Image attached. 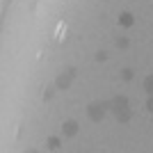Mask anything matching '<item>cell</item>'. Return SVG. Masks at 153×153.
<instances>
[{
  "label": "cell",
  "instance_id": "8",
  "mask_svg": "<svg viewBox=\"0 0 153 153\" xmlns=\"http://www.w3.org/2000/svg\"><path fill=\"white\" fill-rule=\"evenodd\" d=\"M59 144H62L59 137H48V146H51V149H59Z\"/></svg>",
  "mask_w": 153,
  "mask_h": 153
},
{
  "label": "cell",
  "instance_id": "5",
  "mask_svg": "<svg viewBox=\"0 0 153 153\" xmlns=\"http://www.w3.org/2000/svg\"><path fill=\"white\" fill-rule=\"evenodd\" d=\"M114 114H117V121H119V123H128V121H130V117H133V112H130V108H126V110L114 112Z\"/></svg>",
  "mask_w": 153,
  "mask_h": 153
},
{
  "label": "cell",
  "instance_id": "11",
  "mask_svg": "<svg viewBox=\"0 0 153 153\" xmlns=\"http://www.w3.org/2000/svg\"><path fill=\"white\" fill-rule=\"evenodd\" d=\"M121 78H123V80H133V71H130V69H123L121 71Z\"/></svg>",
  "mask_w": 153,
  "mask_h": 153
},
{
  "label": "cell",
  "instance_id": "1",
  "mask_svg": "<svg viewBox=\"0 0 153 153\" xmlns=\"http://www.w3.org/2000/svg\"><path fill=\"white\" fill-rule=\"evenodd\" d=\"M108 110H110V103L108 101H101V103H91L89 108H87V114H89L91 121H103L105 119V114H108Z\"/></svg>",
  "mask_w": 153,
  "mask_h": 153
},
{
  "label": "cell",
  "instance_id": "7",
  "mask_svg": "<svg viewBox=\"0 0 153 153\" xmlns=\"http://www.w3.org/2000/svg\"><path fill=\"white\" fill-rule=\"evenodd\" d=\"M144 89H146L149 94H153V76H146V78H144Z\"/></svg>",
  "mask_w": 153,
  "mask_h": 153
},
{
  "label": "cell",
  "instance_id": "9",
  "mask_svg": "<svg viewBox=\"0 0 153 153\" xmlns=\"http://www.w3.org/2000/svg\"><path fill=\"white\" fill-rule=\"evenodd\" d=\"M128 44H130L128 37H117V46H119V48H128Z\"/></svg>",
  "mask_w": 153,
  "mask_h": 153
},
{
  "label": "cell",
  "instance_id": "10",
  "mask_svg": "<svg viewBox=\"0 0 153 153\" xmlns=\"http://www.w3.org/2000/svg\"><path fill=\"white\" fill-rule=\"evenodd\" d=\"M105 59H108V53H105V51H98V53H96V62H105Z\"/></svg>",
  "mask_w": 153,
  "mask_h": 153
},
{
  "label": "cell",
  "instance_id": "2",
  "mask_svg": "<svg viewBox=\"0 0 153 153\" xmlns=\"http://www.w3.org/2000/svg\"><path fill=\"white\" fill-rule=\"evenodd\" d=\"M73 78H76V69H66V73L57 76V80H55V87H57V89H69Z\"/></svg>",
  "mask_w": 153,
  "mask_h": 153
},
{
  "label": "cell",
  "instance_id": "4",
  "mask_svg": "<svg viewBox=\"0 0 153 153\" xmlns=\"http://www.w3.org/2000/svg\"><path fill=\"white\" fill-rule=\"evenodd\" d=\"M62 133H64V137H73V135L78 133V123L71 121V119H69V121H64L62 123Z\"/></svg>",
  "mask_w": 153,
  "mask_h": 153
},
{
  "label": "cell",
  "instance_id": "13",
  "mask_svg": "<svg viewBox=\"0 0 153 153\" xmlns=\"http://www.w3.org/2000/svg\"><path fill=\"white\" fill-rule=\"evenodd\" d=\"M146 110H149V112L153 114V94L149 96V101H146Z\"/></svg>",
  "mask_w": 153,
  "mask_h": 153
},
{
  "label": "cell",
  "instance_id": "6",
  "mask_svg": "<svg viewBox=\"0 0 153 153\" xmlns=\"http://www.w3.org/2000/svg\"><path fill=\"white\" fill-rule=\"evenodd\" d=\"M133 23H135V19H133V14H121V16H119V25H121V27H130V25H133Z\"/></svg>",
  "mask_w": 153,
  "mask_h": 153
},
{
  "label": "cell",
  "instance_id": "12",
  "mask_svg": "<svg viewBox=\"0 0 153 153\" xmlns=\"http://www.w3.org/2000/svg\"><path fill=\"white\" fill-rule=\"evenodd\" d=\"M55 89H57V87H55ZM55 89H53V87H48V89L44 91V98H46V101H51V98H53V94H55Z\"/></svg>",
  "mask_w": 153,
  "mask_h": 153
},
{
  "label": "cell",
  "instance_id": "3",
  "mask_svg": "<svg viewBox=\"0 0 153 153\" xmlns=\"http://www.w3.org/2000/svg\"><path fill=\"white\" fill-rule=\"evenodd\" d=\"M110 110L112 112H119V110H126L128 108V98L126 96H114V98H110Z\"/></svg>",
  "mask_w": 153,
  "mask_h": 153
}]
</instances>
